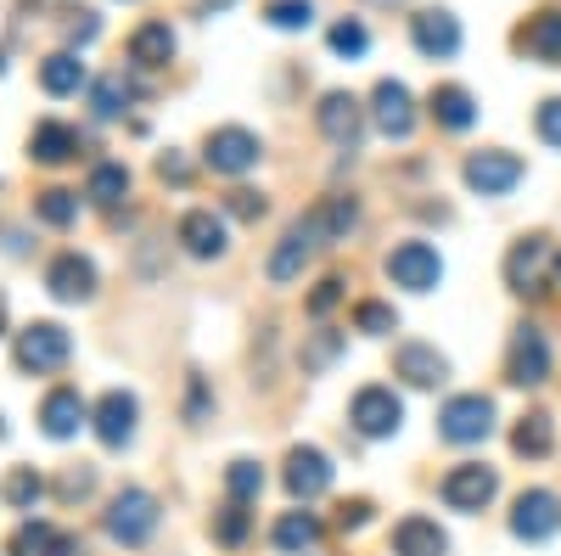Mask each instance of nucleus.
I'll return each instance as SVG.
<instances>
[{"label": "nucleus", "instance_id": "obj_9", "mask_svg": "<svg viewBox=\"0 0 561 556\" xmlns=\"http://www.w3.org/2000/svg\"><path fill=\"white\" fill-rule=\"evenodd\" d=\"M203 163L214 174H248L259 163V135L242 129V124H225V129H208L203 141Z\"/></svg>", "mask_w": 561, "mask_h": 556}, {"label": "nucleus", "instance_id": "obj_22", "mask_svg": "<svg viewBox=\"0 0 561 556\" xmlns=\"http://www.w3.org/2000/svg\"><path fill=\"white\" fill-rule=\"evenodd\" d=\"M79 152V129H68V124H57V118H39L34 124V135H28V158L34 163H68Z\"/></svg>", "mask_w": 561, "mask_h": 556}, {"label": "nucleus", "instance_id": "obj_15", "mask_svg": "<svg viewBox=\"0 0 561 556\" xmlns=\"http://www.w3.org/2000/svg\"><path fill=\"white\" fill-rule=\"evenodd\" d=\"M410 39H415V52L421 57H455L460 52V23H455V12H444V7H427V12H415L410 18Z\"/></svg>", "mask_w": 561, "mask_h": 556}, {"label": "nucleus", "instance_id": "obj_7", "mask_svg": "<svg viewBox=\"0 0 561 556\" xmlns=\"http://www.w3.org/2000/svg\"><path fill=\"white\" fill-rule=\"evenodd\" d=\"M460 174H466V185H472L478 197H505V192H517V180L528 174V163H523L517 152L489 147V152H472V158H466Z\"/></svg>", "mask_w": 561, "mask_h": 556}, {"label": "nucleus", "instance_id": "obj_27", "mask_svg": "<svg viewBox=\"0 0 561 556\" xmlns=\"http://www.w3.org/2000/svg\"><path fill=\"white\" fill-rule=\"evenodd\" d=\"M511 450H517V455H528V461H545V455L556 450V422H550L545 410L523 416V422L511 428Z\"/></svg>", "mask_w": 561, "mask_h": 556}, {"label": "nucleus", "instance_id": "obj_39", "mask_svg": "<svg viewBox=\"0 0 561 556\" xmlns=\"http://www.w3.org/2000/svg\"><path fill=\"white\" fill-rule=\"evenodd\" d=\"M365 45H370V34H365L359 18H343V23L332 29V52H337V57H365Z\"/></svg>", "mask_w": 561, "mask_h": 556}, {"label": "nucleus", "instance_id": "obj_41", "mask_svg": "<svg viewBox=\"0 0 561 556\" xmlns=\"http://www.w3.org/2000/svg\"><path fill=\"white\" fill-rule=\"evenodd\" d=\"M343 287H348L343 275H325V282L309 293V315H314V320H325V315H332V309L343 304Z\"/></svg>", "mask_w": 561, "mask_h": 556}, {"label": "nucleus", "instance_id": "obj_30", "mask_svg": "<svg viewBox=\"0 0 561 556\" xmlns=\"http://www.w3.org/2000/svg\"><path fill=\"white\" fill-rule=\"evenodd\" d=\"M45 495V478L34 473V467H18V473H7L0 478V500L12 506V512H34V500Z\"/></svg>", "mask_w": 561, "mask_h": 556}, {"label": "nucleus", "instance_id": "obj_12", "mask_svg": "<svg viewBox=\"0 0 561 556\" xmlns=\"http://www.w3.org/2000/svg\"><path fill=\"white\" fill-rule=\"evenodd\" d=\"M556 529H561V500H556L550 489H523L517 506H511V534L528 540V545H539V540H550Z\"/></svg>", "mask_w": 561, "mask_h": 556}, {"label": "nucleus", "instance_id": "obj_34", "mask_svg": "<svg viewBox=\"0 0 561 556\" xmlns=\"http://www.w3.org/2000/svg\"><path fill=\"white\" fill-rule=\"evenodd\" d=\"M225 489H230V500H259V489H264V467L259 461H230L225 467Z\"/></svg>", "mask_w": 561, "mask_h": 556}, {"label": "nucleus", "instance_id": "obj_35", "mask_svg": "<svg viewBox=\"0 0 561 556\" xmlns=\"http://www.w3.org/2000/svg\"><path fill=\"white\" fill-rule=\"evenodd\" d=\"M393 327H399L393 304H377V298H365V304L354 309V332H365V338H388Z\"/></svg>", "mask_w": 561, "mask_h": 556}, {"label": "nucleus", "instance_id": "obj_32", "mask_svg": "<svg viewBox=\"0 0 561 556\" xmlns=\"http://www.w3.org/2000/svg\"><path fill=\"white\" fill-rule=\"evenodd\" d=\"M253 529V512H248V500H225L219 512H214V540L219 545H242Z\"/></svg>", "mask_w": 561, "mask_h": 556}, {"label": "nucleus", "instance_id": "obj_36", "mask_svg": "<svg viewBox=\"0 0 561 556\" xmlns=\"http://www.w3.org/2000/svg\"><path fill=\"white\" fill-rule=\"evenodd\" d=\"M34 208H39V219H45V225H57V230L79 219V197H73V192H62V185L39 192V203H34Z\"/></svg>", "mask_w": 561, "mask_h": 556}, {"label": "nucleus", "instance_id": "obj_38", "mask_svg": "<svg viewBox=\"0 0 561 556\" xmlns=\"http://www.w3.org/2000/svg\"><path fill=\"white\" fill-rule=\"evenodd\" d=\"M337 354H343V332H314V338L304 343V354H298V360H304V371H325Z\"/></svg>", "mask_w": 561, "mask_h": 556}, {"label": "nucleus", "instance_id": "obj_33", "mask_svg": "<svg viewBox=\"0 0 561 556\" xmlns=\"http://www.w3.org/2000/svg\"><path fill=\"white\" fill-rule=\"evenodd\" d=\"M90 107H96V118H118L129 107V84L124 73H102L96 84H90Z\"/></svg>", "mask_w": 561, "mask_h": 556}, {"label": "nucleus", "instance_id": "obj_46", "mask_svg": "<svg viewBox=\"0 0 561 556\" xmlns=\"http://www.w3.org/2000/svg\"><path fill=\"white\" fill-rule=\"evenodd\" d=\"M45 545H51V529H45V523H23L18 551H45Z\"/></svg>", "mask_w": 561, "mask_h": 556}, {"label": "nucleus", "instance_id": "obj_6", "mask_svg": "<svg viewBox=\"0 0 561 556\" xmlns=\"http://www.w3.org/2000/svg\"><path fill=\"white\" fill-rule=\"evenodd\" d=\"M494 495H500V473L483 467V461H460V467H449L444 484H438V500L449 512H483Z\"/></svg>", "mask_w": 561, "mask_h": 556}, {"label": "nucleus", "instance_id": "obj_5", "mask_svg": "<svg viewBox=\"0 0 561 556\" xmlns=\"http://www.w3.org/2000/svg\"><path fill=\"white\" fill-rule=\"evenodd\" d=\"M348 422H354L359 439H393V433L404 428V399H399L393 388H382V383H370V388L354 394Z\"/></svg>", "mask_w": 561, "mask_h": 556}, {"label": "nucleus", "instance_id": "obj_45", "mask_svg": "<svg viewBox=\"0 0 561 556\" xmlns=\"http://www.w3.org/2000/svg\"><path fill=\"white\" fill-rule=\"evenodd\" d=\"M370 512H377L370 500H343V506H337V529H343V534H348V529H365Z\"/></svg>", "mask_w": 561, "mask_h": 556}, {"label": "nucleus", "instance_id": "obj_17", "mask_svg": "<svg viewBox=\"0 0 561 556\" xmlns=\"http://www.w3.org/2000/svg\"><path fill=\"white\" fill-rule=\"evenodd\" d=\"M545 259H550V242L545 237H523L517 248L505 253V287L511 293H545Z\"/></svg>", "mask_w": 561, "mask_h": 556}, {"label": "nucleus", "instance_id": "obj_19", "mask_svg": "<svg viewBox=\"0 0 561 556\" xmlns=\"http://www.w3.org/2000/svg\"><path fill=\"white\" fill-rule=\"evenodd\" d=\"M180 248L192 253V259H219L230 242H225V219L214 208H192V214H180Z\"/></svg>", "mask_w": 561, "mask_h": 556}, {"label": "nucleus", "instance_id": "obj_1", "mask_svg": "<svg viewBox=\"0 0 561 556\" xmlns=\"http://www.w3.org/2000/svg\"><path fill=\"white\" fill-rule=\"evenodd\" d=\"M314 248H325V230H320V219H314V208L304 214V219H293L287 225V237L275 242V253H270V264H264V275L275 287H287V282H298L304 275V264H309V253Z\"/></svg>", "mask_w": 561, "mask_h": 556}, {"label": "nucleus", "instance_id": "obj_13", "mask_svg": "<svg viewBox=\"0 0 561 556\" xmlns=\"http://www.w3.org/2000/svg\"><path fill=\"white\" fill-rule=\"evenodd\" d=\"M370 118H377V129L388 135V141H410V129H415L410 90H404L399 79H382L377 90H370Z\"/></svg>", "mask_w": 561, "mask_h": 556}, {"label": "nucleus", "instance_id": "obj_4", "mask_svg": "<svg viewBox=\"0 0 561 556\" xmlns=\"http://www.w3.org/2000/svg\"><path fill=\"white\" fill-rule=\"evenodd\" d=\"M494 433V399L489 394H455L438 410V439L449 444H483Z\"/></svg>", "mask_w": 561, "mask_h": 556}, {"label": "nucleus", "instance_id": "obj_10", "mask_svg": "<svg viewBox=\"0 0 561 556\" xmlns=\"http://www.w3.org/2000/svg\"><path fill=\"white\" fill-rule=\"evenodd\" d=\"M505 377L517 388H539L550 377V338L539 327H517L511 332V354H505Z\"/></svg>", "mask_w": 561, "mask_h": 556}, {"label": "nucleus", "instance_id": "obj_42", "mask_svg": "<svg viewBox=\"0 0 561 556\" xmlns=\"http://www.w3.org/2000/svg\"><path fill=\"white\" fill-rule=\"evenodd\" d=\"M534 124H539V141L561 152V97H550V102H539V113H534Z\"/></svg>", "mask_w": 561, "mask_h": 556}, {"label": "nucleus", "instance_id": "obj_50", "mask_svg": "<svg viewBox=\"0 0 561 556\" xmlns=\"http://www.w3.org/2000/svg\"><path fill=\"white\" fill-rule=\"evenodd\" d=\"M556 270H561V253H556Z\"/></svg>", "mask_w": 561, "mask_h": 556}, {"label": "nucleus", "instance_id": "obj_11", "mask_svg": "<svg viewBox=\"0 0 561 556\" xmlns=\"http://www.w3.org/2000/svg\"><path fill=\"white\" fill-rule=\"evenodd\" d=\"M314 124H320V135L332 147H359V135H365V107L348 97V90H325L320 97V107H314Z\"/></svg>", "mask_w": 561, "mask_h": 556}, {"label": "nucleus", "instance_id": "obj_16", "mask_svg": "<svg viewBox=\"0 0 561 556\" xmlns=\"http://www.w3.org/2000/svg\"><path fill=\"white\" fill-rule=\"evenodd\" d=\"M45 287H51L57 304H84L90 293H96V264H90L84 253H57L51 270H45Z\"/></svg>", "mask_w": 561, "mask_h": 556}, {"label": "nucleus", "instance_id": "obj_44", "mask_svg": "<svg viewBox=\"0 0 561 556\" xmlns=\"http://www.w3.org/2000/svg\"><path fill=\"white\" fill-rule=\"evenodd\" d=\"M90 484H96V473H90V467H68V473H62V484H57V495H62V500H84V495H90Z\"/></svg>", "mask_w": 561, "mask_h": 556}, {"label": "nucleus", "instance_id": "obj_18", "mask_svg": "<svg viewBox=\"0 0 561 556\" xmlns=\"http://www.w3.org/2000/svg\"><path fill=\"white\" fill-rule=\"evenodd\" d=\"M332 489V461H325L314 444H298L293 455H287V495L293 500H314V495H325Z\"/></svg>", "mask_w": 561, "mask_h": 556}, {"label": "nucleus", "instance_id": "obj_28", "mask_svg": "<svg viewBox=\"0 0 561 556\" xmlns=\"http://www.w3.org/2000/svg\"><path fill=\"white\" fill-rule=\"evenodd\" d=\"M79 84H84V63L73 52H51L39 63V90H45V97H73Z\"/></svg>", "mask_w": 561, "mask_h": 556}, {"label": "nucleus", "instance_id": "obj_23", "mask_svg": "<svg viewBox=\"0 0 561 556\" xmlns=\"http://www.w3.org/2000/svg\"><path fill=\"white\" fill-rule=\"evenodd\" d=\"M393 556H449V534L433 518H404L393 529Z\"/></svg>", "mask_w": 561, "mask_h": 556}, {"label": "nucleus", "instance_id": "obj_20", "mask_svg": "<svg viewBox=\"0 0 561 556\" xmlns=\"http://www.w3.org/2000/svg\"><path fill=\"white\" fill-rule=\"evenodd\" d=\"M393 377H404L410 388H438L449 377V360L433 343H399L393 354Z\"/></svg>", "mask_w": 561, "mask_h": 556}, {"label": "nucleus", "instance_id": "obj_43", "mask_svg": "<svg viewBox=\"0 0 561 556\" xmlns=\"http://www.w3.org/2000/svg\"><path fill=\"white\" fill-rule=\"evenodd\" d=\"M96 34H102V18L90 12V7H79V12H73V23H68V45H90Z\"/></svg>", "mask_w": 561, "mask_h": 556}, {"label": "nucleus", "instance_id": "obj_40", "mask_svg": "<svg viewBox=\"0 0 561 556\" xmlns=\"http://www.w3.org/2000/svg\"><path fill=\"white\" fill-rule=\"evenodd\" d=\"M225 208H230V214H237V219H248V225L270 214V203H264V192H253V185H237V192H230V197H225Z\"/></svg>", "mask_w": 561, "mask_h": 556}, {"label": "nucleus", "instance_id": "obj_49", "mask_svg": "<svg viewBox=\"0 0 561 556\" xmlns=\"http://www.w3.org/2000/svg\"><path fill=\"white\" fill-rule=\"evenodd\" d=\"M203 7H208V12H225V7H230V0H203Z\"/></svg>", "mask_w": 561, "mask_h": 556}, {"label": "nucleus", "instance_id": "obj_25", "mask_svg": "<svg viewBox=\"0 0 561 556\" xmlns=\"http://www.w3.org/2000/svg\"><path fill=\"white\" fill-rule=\"evenodd\" d=\"M517 45L534 57V63H545V68H561V12L550 7V12H539L523 34H517Z\"/></svg>", "mask_w": 561, "mask_h": 556}, {"label": "nucleus", "instance_id": "obj_51", "mask_svg": "<svg viewBox=\"0 0 561 556\" xmlns=\"http://www.w3.org/2000/svg\"><path fill=\"white\" fill-rule=\"evenodd\" d=\"M23 7H34V0H23Z\"/></svg>", "mask_w": 561, "mask_h": 556}, {"label": "nucleus", "instance_id": "obj_26", "mask_svg": "<svg viewBox=\"0 0 561 556\" xmlns=\"http://www.w3.org/2000/svg\"><path fill=\"white\" fill-rule=\"evenodd\" d=\"M169 57H174V29H169V23H140V29L129 34V63L163 68Z\"/></svg>", "mask_w": 561, "mask_h": 556}, {"label": "nucleus", "instance_id": "obj_31", "mask_svg": "<svg viewBox=\"0 0 561 556\" xmlns=\"http://www.w3.org/2000/svg\"><path fill=\"white\" fill-rule=\"evenodd\" d=\"M84 192L96 197L102 208L124 203V192H129V169H124V163H96V169H90V185H84Z\"/></svg>", "mask_w": 561, "mask_h": 556}, {"label": "nucleus", "instance_id": "obj_2", "mask_svg": "<svg viewBox=\"0 0 561 556\" xmlns=\"http://www.w3.org/2000/svg\"><path fill=\"white\" fill-rule=\"evenodd\" d=\"M12 360H18V371H34V377H45V371H62V365L73 360V338L57 327V320H34L28 332H18Z\"/></svg>", "mask_w": 561, "mask_h": 556}, {"label": "nucleus", "instance_id": "obj_48", "mask_svg": "<svg viewBox=\"0 0 561 556\" xmlns=\"http://www.w3.org/2000/svg\"><path fill=\"white\" fill-rule=\"evenodd\" d=\"M73 551H79V540H73V534H57L51 545H45V556H73Z\"/></svg>", "mask_w": 561, "mask_h": 556}, {"label": "nucleus", "instance_id": "obj_21", "mask_svg": "<svg viewBox=\"0 0 561 556\" xmlns=\"http://www.w3.org/2000/svg\"><path fill=\"white\" fill-rule=\"evenodd\" d=\"M84 422H90V405L79 399V388H51V394H45V405H39L45 439H73Z\"/></svg>", "mask_w": 561, "mask_h": 556}, {"label": "nucleus", "instance_id": "obj_29", "mask_svg": "<svg viewBox=\"0 0 561 556\" xmlns=\"http://www.w3.org/2000/svg\"><path fill=\"white\" fill-rule=\"evenodd\" d=\"M275 551H287V556H298V551H309L314 540H320V518L314 512H287V518H280L275 523Z\"/></svg>", "mask_w": 561, "mask_h": 556}, {"label": "nucleus", "instance_id": "obj_3", "mask_svg": "<svg viewBox=\"0 0 561 556\" xmlns=\"http://www.w3.org/2000/svg\"><path fill=\"white\" fill-rule=\"evenodd\" d=\"M158 523H163L158 495H147V489H118L113 506H107V534L118 545H147L158 534Z\"/></svg>", "mask_w": 561, "mask_h": 556}, {"label": "nucleus", "instance_id": "obj_8", "mask_svg": "<svg viewBox=\"0 0 561 556\" xmlns=\"http://www.w3.org/2000/svg\"><path fill=\"white\" fill-rule=\"evenodd\" d=\"M388 282L404 287V293H433L444 282V259L433 242H399L388 253Z\"/></svg>", "mask_w": 561, "mask_h": 556}, {"label": "nucleus", "instance_id": "obj_24", "mask_svg": "<svg viewBox=\"0 0 561 556\" xmlns=\"http://www.w3.org/2000/svg\"><path fill=\"white\" fill-rule=\"evenodd\" d=\"M438 129H472L478 124V102H472V90L466 84H433V97H427Z\"/></svg>", "mask_w": 561, "mask_h": 556}, {"label": "nucleus", "instance_id": "obj_14", "mask_svg": "<svg viewBox=\"0 0 561 556\" xmlns=\"http://www.w3.org/2000/svg\"><path fill=\"white\" fill-rule=\"evenodd\" d=\"M135 416H140L135 394H124V388H107V394L96 399V410H90V422H96V439H102L107 450H124V444L135 439Z\"/></svg>", "mask_w": 561, "mask_h": 556}, {"label": "nucleus", "instance_id": "obj_37", "mask_svg": "<svg viewBox=\"0 0 561 556\" xmlns=\"http://www.w3.org/2000/svg\"><path fill=\"white\" fill-rule=\"evenodd\" d=\"M264 23L270 29H309L314 23V7H309V0H270V7H264Z\"/></svg>", "mask_w": 561, "mask_h": 556}, {"label": "nucleus", "instance_id": "obj_47", "mask_svg": "<svg viewBox=\"0 0 561 556\" xmlns=\"http://www.w3.org/2000/svg\"><path fill=\"white\" fill-rule=\"evenodd\" d=\"M158 174H163V180H174V185H185V180H192V169H185V158H180V152L158 158Z\"/></svg>", "mask_w": 561, "mask_h": 556}]
</instances>
